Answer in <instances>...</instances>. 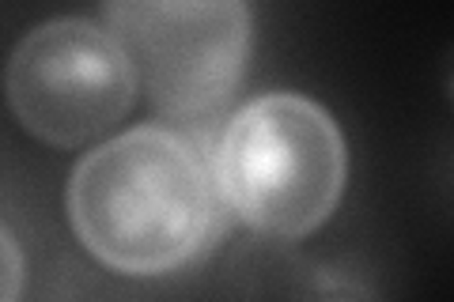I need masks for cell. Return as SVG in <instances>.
<instances>
[{"label":"cell","mask_w":454,"mask_h":302,"mask_svg":"<svg viewBox=\"0 0 454 302\" xmlns=\"http://www.w3.org/2000/svg\"><path fill=\"white\" fill-rule=\"evenodd\" d=\"M223 197L201 140L140 125L83 155L68 215L98 261L129 276L190 265L223 227Z\"/></svg>","instance_id":"cell-1"},{"label":"cell","mask_w":454,"mask_h":302,"mask_svg":"<svg viewBox=\"0 0 454 302\" xmlns=\"http://www.w3.org/2000/svg\"><path fill=\"white\" fill-rule=\"evenodd\" d=\"M223 205L269 238H303L345 190V136L318 103L273 91L223 125L212 151Z\"/></svg>","instance_id":"cell-2"},{"label":"cell","mask_w":454,"mask_h":302,"mask_svg":"<svg viewBox=\"0 0 454 302\" xmlns=\"http://www.w3.org/2000/svg\"><path fill=\"white\" fill-rule=\"evenodd\" d=\"M106 31L118 38L160 118L205 133L243 83L254 19L239 0H125L106 4Z\"/></svg>","instance_id":"cell-3"},{"label":"cell","mask_w":454,"mask_h":302,"mask_svg":"<svg viewBox=\"0 0 454 302\" xmlns=\"http://www.w3.org/2000/svg\"><path fill=\"white\" fill-rule=\"evenodd\" d=\"M4 88L23 128L57 148H80L129 113L137 76L106 27L50 19L12 50Z\"/></svg>","instance_id":"cell-4"},{"label":"cell","mask_w":454,"mask_h":302,"mask_svg":"<svg viewBox=\"0 0 454 302\" xmlns=\"http://www.w3.org/2000/svg\"><path fill=\"white\" fill-rule=\"evenodd\" d=\"M23 291V253L12 231L0 223V302H20Z\"/></svg>","instance_id":"cell-5"}]
</instances>
